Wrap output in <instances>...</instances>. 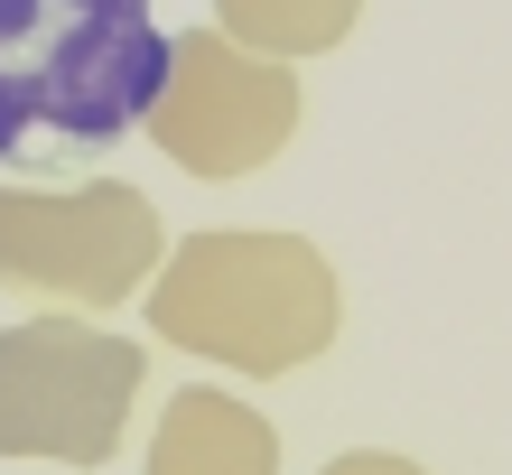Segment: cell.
I'll list each match as a JSON object with an SVG mask.
<instances>
[{"mask_svg":"<svg viewBox=\"0 0 512 475\" xmlns=\"http://www.w3.org/2000/svg\"><path fill=\"white\" fill-rule=\"evenodd\" d=\"M159 75L168 28L149 0H0V168L122 150Z\"/></svg>","mask_w":512,"mask_h":475,"instance_id":"obj_1","label":"cell"},{"mask_svg":"<svg viewBox=\"0 0 512 475\" xmlns=\"http://www.w3.org/2000/svg\"><path fill=\"white\" fill-rule=\"evenodd\" d=\"M149 326L270 382L336 345V271L298 233H187L149 280Z\"/></svg>","mask_w":512,"mask_h":475,"instance_id":"obj_2","label":"cell"},{"mask_svg":"<svg viewBox=\"0 0 512 475\" xmlns=\"http://www.w3.org/2000/svg\"><path fill=\"white\" fill-rule=\"evenodd\" d=\"M149 354L84 317H19L0 326V457L103 466L131 429Z\"/></svg>","mask_w":512,"mask_h":475,"instance_id":"obj_3","label":"cell"},{"mask_svg":"<svg viewBox=\"0 0 512 475\" xmlns=\"http://www.w3.org/2000/svg\"><path fill=\"white\" fill-rule=\"evenodd\" d=\"M159 205L122 177L84 187H0V280L75 308H122L159 271Z\"/></svg>","mask_w":512,"mask_h":475,"instance_id":"obj_4","label":"cell"},{"mask_svg":"<svg viewBox=\"0 0 512 475\" xmlns=\"http://www.w3.org/2000/svg\"><path fill=\"white\" fill-rule=\"evenodd\" d=\"M140 131L187 177H252L298 131V75L270 66V56H243L224 28H177Z\"/></svg>","mask_w":512,"mask_h":475,"instance_id":"obj_5","label":"cell"},{"mask_svg":"<svg viewBox=\"0 0 512 475\" xmlns=\"http://www.w3.org/2000/svg\"><path fill=\"white\" fill-rule=\"evenodd\" d=\"M270 466H280V429L233 392H177L149 438V475H270Z\"/></svg>","mask_w":512,"mask_h":475,"instance_id":"obj_6","label":"cell"},{"mask_svg":"<svg viewBox=\"0 0 512 475\" xmlns=\"http://www.w3.org/2000/svg\"><path fill=\"white\" fill-rule=\"evenodd\" d=\"M224 38L243 56H270V66H298V56L345 47V28L364 19V0H215Z\"/></svg>","mask_w":512,"mask_h":475,"instance_id":"obj_7","label":"cell"},{"mask_svg":"<svg viewBox=\"0 0 512 475\" xmlns=\"http://www.w3.org/2000/svg\"><path fill=\"white\" fill-rule=\"evenodd\" d=\"M326 475H429V466H410V457H382V448H354V457H336Z\"/></svg>","mask_w":512,"mask_h":475,"instance_id":"obj_8","label":"cell"}]
</instances>
